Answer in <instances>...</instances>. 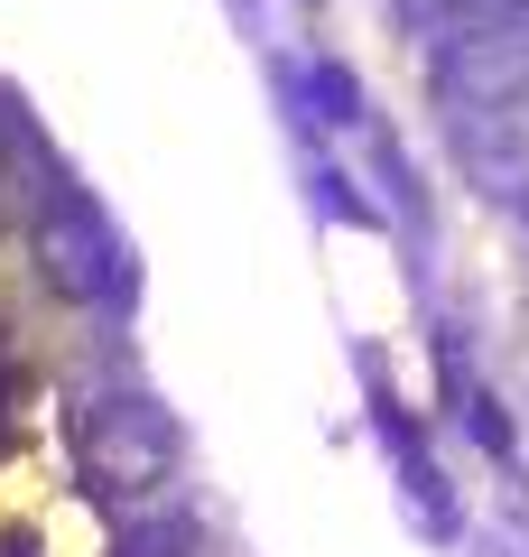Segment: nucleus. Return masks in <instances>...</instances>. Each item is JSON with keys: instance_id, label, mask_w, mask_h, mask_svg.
<instances>
[{"instance_id": "obj_7", "label": "nucleus", "mask_w": 529, "mask_h": 557, "mask_svg": "<svg viewBox=\"0 0 529 557\" xmlns=\"http://www.w3.org/2000/svg\"><path fill=\"white\" fill-rule=\"evenodd\" d=\"M465 437H473V446H492V456H510V418H502V399H492V391H473V399H465Z\"/></svg>"}, {"instance_id": "obj_8", "label": "nucleus", "mask_w": 529, "mask_h": 557, "mask_svg": "<svg viewBox=\"0 0 529 557\" xmlns=\"http://www.w3.org/2000/svg\"><path fill=\"white\" fill-rule=\"evenodd\" d=\"M316 205H325V214H344V223H372V205L353 196L344 177H316Z\"/></svg>"}, {"instance_id": "obj_1", "label": "nucleus", "mask_w": 529, "mask_h": 557, "mask_svg": "<svg viewBox=\"0 0 529 557\" xmlns=\"http://www.w3.org/2000/svg\"><path fill=\"white\" fill-rule=\"evenodd\" d=\"M176 418L158 409L149 391H84L75 409V465L84 483H94L112 511H139V502H158L176 483Z\"/></svg>"}, {"instance_id": "obj_3", "label": "nucleus", "mask_w": 529, "mask_h": 557, "mask_svg": "<svg viewBox=\"0 0 529 557\" xmlns=\"http://www.w3.org/2000/svg\"><path fill=\"white\" fill-rule=\"evenodd\" d=\"M428 94H436V112H446L455 131H465V121L529 112V28H510V38H465V47H436Z\"/></svg>"}, {"instance_id": "obj_4", "label": "nucleus", "mask_w": 529, "mask_h": 557, "mask_svg": "<svg viewBox=\"0 0 529 557\" xmlns=\"http://www.w3.org/2000/svg\"><path fill=\"white\" fill-rule=\"evenodd\" d=\"M399 20L436 47H465V38H510L529 28V0H391Z\"/></svg>"}, {"instance_id": "obj_6", "label": "nucleus", "mask_w": 529, "mask_h": 557, "mask_svg": "<svg viewBox=\"0 0 529 557\" xmlns=\"http://www.w3.org/2000/svg\"><path fill=\"white\" fill-rule=\"evenodd\" d=\"M307 102H316L307 121H334V131H344V121H362V84H353L334 57H316V65H307Z\"/></svg>"}, {"instance_id": "obj_2", "label": "nucleus", "mask_w": 529, "mask_h": 557, "mask_svg": "<svg viewBox=\"0 0 529 557\" xmlns=\"http://www.w3.org/2000/svg\"><path fill=\"white\" fill-rule=\"evenodd\" d=\"M28 251H38V278L57 288V298H75V307H131V288H139L121 223L102 214L84 186H47V196H38V214H28Z\"/></svg>"}, {"instance_id": "obj_5", "label": "nucleus", "mask_w": 529, "mask_h": 557, "mask_svg": "<svg viewBox=\"0 0 529 557\" xmlns=\"http://www.w3.org/2000/svg\"><path fill=\"white\" fill-rule=\"evenodd\" d=\"M112 557H196V520H176V511H139L131 530L112 539Z\"/></svg>"}]
</instances>
